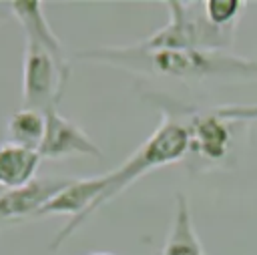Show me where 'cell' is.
<instances>
[{
    "label": "cell",
    "instance_id": "cell-1",
    "mask_svg": "<svg viewBox=\"0 0 257 255\" xmlns=\"http://www.w3.org/2000/svg\"><path fill=\"white\" fill-rule=\"evenodd\" d=\"M74 58L179 80H257V60L241 58L227 50H169L147 48L137 42L131 46L78 50Z\"/></svg>",
    "mask_w": 257,
    "mask_h": 255
},
{
    "label": "cell",
    "instance_id": "cell-2",
    "mask_svg": "<svg viewBox=\"0 0 257 255\" xmlns=\"http://www.w3.org/2000/svg\"><path fill=\"white\" fill-rule=\"evenodd\" d=\"M189 151V133L183 120H179L177 116L171 114H163L161 124L157 126V131L114 171L108 173V183L106 189L100 193V197L88 207V211L74 219V221H66L62 225V229L56 233V237L50 241V251H56L66 239H70L78 227H82L100 207H104L106 203H110L114 197H118L133 181L145 177L147 173L165 167V165H173L177 161H181Z\"/></svg>",
    "mask_w": 257,
    "mask_h": 255
},
{
    "label": "cell",
    "instance_id": "cell-3",
    "mask_svg": "<svg viewBox=\"0 0 257 255\" xmlns=\"http://www.w3.org/2000/svg\"><path fill=\"white\" fill-rule=\"evenodd\" d=\"M169 8V22L143 38L147 48L169 50H229L233 44L235 28L213 26L203 12V2H165Z\"/></svg>",
    "mask_w": 257,
    "mask_h": 255
},
{
    "label": "cell",
    "instance_id": "cell-4",
    "mask_svg": "<svg viewBox=\"0 0 257 255\" xmlns=\"http://www.w3.org/2000/svg\"><path fill=\"white\" fill-rule=\"evenodd\" d=\"M60 74L52 56L34 40L24 38L22 52V100L26 108L46 112L60 100Z\"/></svg>",
    "mask_w": 257,
    "mask_h": 255
},
{
    "label": "cell",
    "instance_id": "cell-5",
    "mask_svg": "<svg viewBox=\"0 0 257 255\" xmlns=\"http://www.w3.org/2000/svg\"><path fill=\"white\" fill-rule=\"evenodd\" d=\"M169 114H187V133H189V149L209 163H221L231 147L233 131L231 120L221 116L217 108H181V112L163 110ZM181 120V118H179Z\"/></svg>",
    "mask_w": 257,
    "mask_h": 255
},
{
    "label": "cell",
    "instance_id": "cell-6",
    "mask_svg": "<svg viewBox=\"0 0 257 255\" xmlns=\"http://www.w3.org/2000/svg\"><path fill=\"white\" fill-rule=\"evenodd\" d=\"M8 12L20 22V26L24 28L26 38L34 40L38 46H42L52 60L56 62L58 74H60V92L64 94L66 84L70 80V58L62 46V42L58 40V36L52 32L44 12H42V2L38 0H12L6 2Z\"/></svg>",
    "mask_w": 257,
    "mask_h": 255
},
{
    "label": "cell",
    "instance_id": "cell-7",
    "mask_svg": "<svg viewBox=\"0 0 257 255\" xmlns=\"http://www.w3.org/2000/svg\"><path fill=\"white\" fill-rule=\"evenodd\" d=\"M46 131L38 155L42 159H66V157H94L102 159L100 149L90 141V137L70 118L62 116L56 106L44 112Z\"/></svg>",
    "mask_w": 257,
    "mask_h": 255
},
{
    "label": "cell",
    "instance_id": "cell-8",
    "mask_svg": "<svg viewBox=\"0 0 257 255\" xmlns=\"http://www.w3.org/2000/svg\"><path fill=\"white\" fill-rule=\"evenodd\" d=\"M108 173L98 177H86V179H70L68 185H64L38 213L36 217H50V215H68V221H74L82 217L88 207L100 197V193L106 189Z\"/></svg>",
    "mask_w": 257,
    "mask_h": 255
},
{
    "label": "cell",
    "instance_id": "cell-9",
    "mask_svg": "<svg viewBox=\"0 0 257 255\" xmlns=\"http://www.w3.org/2000/svg\"><path fill=\"white\" fill-rule=\"evenodd\" d=\"M42 157L38 151L14 145V143H2L0 145V189L12 191L20 189L36 179V171Z\"/></svg>",
    "mask_w": 257,
    "mask_h": 255
},
{
    "label": "cell",
    "instance_id": "cell-10",
    "mask_svg": "<svg viewBox=\"0 0 257 255\" xmlns=\"http://www.w3.org/2000/svg\"><path fill=\"white\" fill-rule=\"evenodd\" d=\"M161 255H205L201 239L193 225L189 199L183 193L175 195V217Z\"/></svg>",
    "mask_w": 257,
    "mask_h": 255
},
{
    "label": "cell",
    "instance_id": "cell-11",
    "mask_svg": "<svg viewBox=\"0 0 257 255\" xmlns=\"http://www.w3.org/2000/svg\"><path fill=\"white\" fill-rule=\"evenodd\" d=\"M44 131H46V116L40 110L34 108H20L16 112L10 114L8 122H6V137L8 143L38 151L44 139Z\"/></svg>",
    "mask_w": 257,
    "mask_h": 255
},
{
    "label": "cell",
    "instance_id": "cell-12",
    "mask_svg": "<svg viewBox=\"0 0 257 255\" xmlns=\"http://www.w3.org/2000/svg\"><path fill=\"white\" fill-rule=\"evenodd\" d=\"M247 4L243 0H205L203 12L205 18L219 28H235L243 8Z\"/></svg>",
    "mask_w": 257,
    "mask_h": 255
},
{
    "label": "cell",
    "instance_id": "cell-13",
    "mask_svg": "<svg viewBox=\"0 0 257 255\" xmlns=\"http://www.w3.org/2000/svg\"><path fill=\"white\" fill-rule=\"evenodd\" d=\"M2 10H6V4H0V18H2Z\"/></svg>",
    "mask_w": 257,
    "mask_h": 255
},
{
    "label": "cell",
    "instance_id": "cell-14",
    "mask_svg": "<svg viewBox=\"0 0 257 255\" xmlns=\"http://www.w3.org/2000/svg\"><path fill=\"white\" fill-rule=\"evenodd\" d=\"M88 255H108V253H88Z\"/></svg>",
    "mask_w": 257,
    "mask_h": 255
},
{
    "label": "cell",
    "instance_id": "cell-15",
    "mask_svg": "<svg viewBox=\"0 0 257 255\" xmlns=\"http://www.w3.org/2000/svg\"><path fill=\"white\" fill-rule=\"evenodd\" d=\"M0 193H2V189H0Z\"/></svg>",
    "mask_w": 257,
    "mask_h": 255
}]
</instances>
